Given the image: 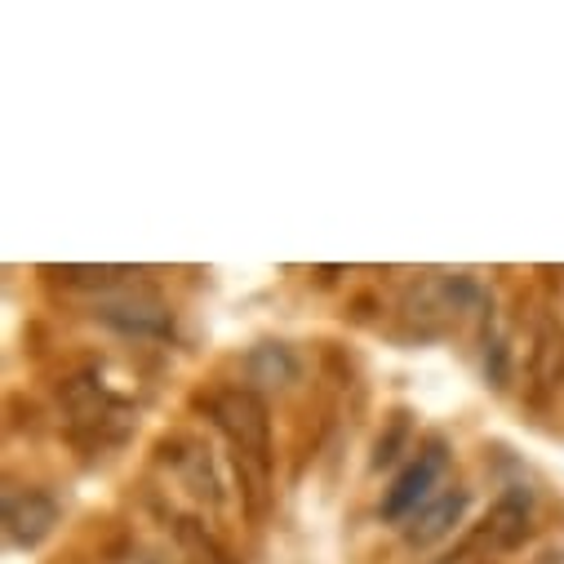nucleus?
Wrapping results in <instances>:
<instances>
[{
	"label": "nucleus",
	"mask_w": 564,
	"mask_h": 564,
	"mask_svg": "<svg viewBox=\"0 0 564 564\" xmlns=\"http://www.w3.org/2000/svg\"><path fill=\"white\" fill-rule=\"evenodd\" d=\"M209 417L231 445V463L240 476V498H245L249 520H262L267 502H271V413H267V400L249 387H223L209 400Z\"/></svg>",
	"instance_id": "1"
},
{
	"label": "nucleus",
	"mask_w": 564,
	"mask_h": 564,
	"mask_svg": "<svg viewBox=\"0 0 564 564\" xmlns=\"http://www.w3.org/2000/svg\"><path fill=\"white\" fill-rule=\"evenodd\" d=\"M63 409H67V422H72V436L76 441H89V445H116L129 436L133 427V409L111 395L107 387H98L94 378H72L63 387Z\"/></svg>",
	"instance_id": "2"
},
{
	"label": "nucleus",
	"mask_w": 564,
	"mask_h": 564,
	"mask_svg": "<svg viewBox=\"0 0 564 564\" xmlns=\"http://www.w3.org/2000/svg\"><path fill=\"white\" fill-rule=\"evenodd\" d=\"M94 316L129 338H170L174 334V316L161 303V294L143 280H129V285L94 299Z\"/></svg>",
	"instance_id": "3"
},
{
	"label": "nucleus",
	"mask_w": 564,
	"mask_h": 564,
	"mask_svg": "<svg viewBox=\"0 0 564 564\" xmlns=\"http://www.w3.org/2000/svg\"><path fill=\"white\" fill-rule=\"evenodd\" d=\"M441 471H445V445L441 441H432L427 449H417V458L395 476V485L382 494V520H409L422 502L432 498V489H436V480H441Z\"/></svg>",
	"instance_id": "4"
},
{
	"label": "nucleus",
	"mask_w": 564,
	"mask_h": 564,
	"mask_svg": "<svg viewBox=\"0 0 564 564\" xmlns=\"http://www.w3.org/2000/svg\"><path fill=\"white\" fill-rule=\"evenodd\" d=\"M161 458L174 467V476L183 480V489L192 498H200L209 507H223V498H227L223 494V476H218L214 454H209L205 441H196V436H170V441H161Z\"/></svg>",
	"instance_id": "5"
},
{
	"label": "nucleus",
	"mask_w": 564,
	"mask_h": 564,
	"mask_svg": "<svg viewBox=\"0 0 564 564\" xmlns=\"http://www.w3.org/2000/svg\"><path fill=\"white\" fill-rule=\"evenodd\" d=\"M58 520H63V511L45 489H10L6 494V538H10V546H23V551L41 546L58 529Z\"/></svg>",
	"instance_id": "6"
},
{
	"label": "nucleus",
	"mask_w": 564,
	"mask_h": 564,
	"mask_svg": "<svg viewBox=\"0 0 564 564\" xmlns=\"http://www.w3.org/2000/svg\"><path fill=\"white\" fill-rule=\"evenodd\" d=\"M467 507H471V489H458V485H454L449 494L432 498V502H422V507L409 516V524H404V542H409V546H436L441 538H449V533L463 524Z\"/></svg>",
	"instance_id": "7"
},
{
	"label": "nucleus",
	"mask_w": 564,
	"mask_h": 564,
	"mask_svg": "<svg viewBox=\"0 0 564 564\" xmlns=\"http://www.w3.org/2000/svg\"><path fill=\"white\" fill-rule=\"evenodd\" d=\"M524 538H529V489H507V494L494 502L480 542H489L494 551H511V546H520Z\"/></svg>",
	"instance_id": "8"
},
{
	"label": "nucleus",
	"mask_w": 564,
	"mask_h": 564,
	"mask_svg": "<svg viewBox=\"0 0 564 564\" xmlns=\"http://www.w3.org/2000/svg\"><path fill=\"white\" fill-rule=\"evenodd\" d=\"M533 382L542 391H555L564 382V325L546 321L533 338Z\"/></svg>",
	"instance_id": "9"
},
{
	"label": "nucleus",
	"mask_w": 564,
	"mask_h": 564,
	"mask_svg": "<svg viewBox=\"0 0 564 564\" xmlns=\"http://www.w3.org/2000/svg\"><path fill=\"white\" fill-rule=\"evenodd\" d=\"M174 542H178V551H183L187 564H231L227 546H223L196 516H183V520L174 524Z\"/></svg>",
	"instance_id": "10"
},
{
	"label": "nucleus",
	"mask_w": 564,
	"mask_h": 564,
	"mask_svg": "<svg viewBox=\"0 0 564 564\" xmlns=\"http://www.w3.org/2000/svg\"><path fill=\"white\" fill-rule=\"evenodd\" d=\"M45 271L58 275L63 285H72V290H89L94 299H102V294L129 285V280H138V271H129V267H45Z\"/></svg>",
	"instance_id": "11"
},
{
	"label": "nucleus",
	"mask_w": 564,
	"mask_h": 564,
	"mask_svg": "<svg viewBox=\"0 0 564 564\" xmlns=\"http://www.w3.org/2000/svg\"><path fill=\"white\" fill-rule=\"evenodd\" d=\"M409 413L404 409H395V413H387V427L378 432V441H373V471H382V467H391L400 454H404V445H409Z\"/></svg>",
	"instance_id": "12"
}]
</instances>
